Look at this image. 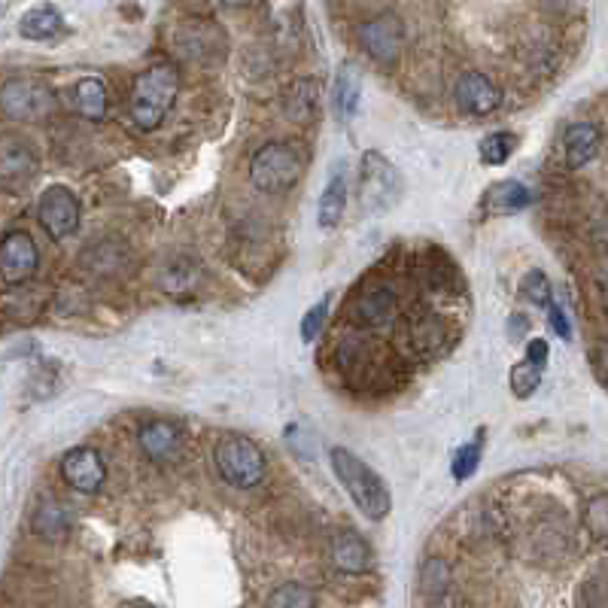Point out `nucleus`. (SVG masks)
<instances>
[{
  "label": "nucleus",
  "mask_w": 608,
  "mask_h": 608,
  "mask_svg": "<svg viewBox=\"0 0 608 608\" xmlns=\"http://www.w3.org/2000/svg\"><path fill=\"white\" fill-rule=\"evenodd\" d=\"M332 460V472L341 481V487L347 490V496L356 502V508L368 517V520H384L393 508V496L390 487L384 484L371 466H365L356 453H350L347 447H332L329 450Z\"/></svg>",
  "instance_id": "f257e3e1"
},
{
  "label": "nucleus",
  "mask_w": 608,
  "mask_h": 608,
  "mask_svg": "<svg viewBox=\"0 0 608 608\" xmlns=\"http://www.w3.org/2000/svg\"><path fill=\"white\" fill-rule=\"evenodd\" d=\"M180 76L171 64H156L143 70L131 89V119L137 128L152 131L159 128L177 98Z\"/></svg>",
  "instance_id": "f03ea898"
},
{
  "label": "nucleus",
  "mask_w": 608,
  "mask_h": 608,
  "mask_svg": "<svg viewBox=\"0 0 608 608\" xmlns=\"http://www.w3.org/2000/svg\"><path fill=\"white\" fill-rule=\"evenodd\" d=\"M213 463L219 478L238 490H253L268 475L265 453L244 435H222L213 447Z\"/></svg>",
  "instance_id": "7ed1b4c3"
},
{
  "label": "nucleus",
  "mask_w": 608,
  "mask_h": 608,
  "mask_svg": "<svg viewBox=\"0 0 608 608\" xmlns=\"http://www.w3.org/2000/svg\"><path fill=\"white\" fill-rule=\"evenodd\" d=\"M301 177V159L289 143H268L250 162V183L262 195H283Z\"/></svg>",
  "instance_id": "20e7f679"
},
{
  "label": "nucleus",
  "mask_w": 608,
  "mask_h": 608,
  "mask_svg": "<svg viewBox=\"0 0 608 608\" xmlns=\"http://www.w3.org/2000/svg\"><path fill=\"white\" fill-rule=\"evenodd\" d=\"M402 195V177L399 171L380 156V152H365L362 174H359V198L368 213H384L396 204Z\"/></svg>",
  "instance_id": "39448f33"
},
{
  "label": "nucleus",
  "mask_w": 608,
  "mask_h": 608,
  "mask_svg": "<svg viewBox=\"0 0 608 608\" xmlns=\"http://www.w3.org/2000/svg\"><path fill=\"white\" fill-rule=\"evenodd\" d=\"M37 219L52 241H64L76 232V225H80V201H76V195L67 186H49L40 195Z\"/></svg>",
  "instance_id": "423d86ee"
},
{
  "label": "nucleus",
  "mask_w": 608,
  "mask_h": 608,
  "mask_svg": "<svg viewBox=\"0 0 608 608\" xmlns=\"http://www.w3.org/2000/svg\"><path fill=\"white\" fill-rule=\"evenodd\" d=\"M0 104L16 122H37L52 110V92L37 80H7L0 89Z\"/></svg>",
  "instance_id": "0eeeda50"
},
{
  "label": "nucleus",
  "mask_w": 608,
  "mask_h": 608,
  "mask_svg": "<svg viewBox=\"0 0 608 608\" xmlns=\"http://www.w3.org/2000/svg\"><path fill=\"white\" fill-rule=\"evenodd\" d=\"M61 475L64 481L80 490V493H98L104 487L107 478V466H104V456L95 447H73L70 453H64L61 460Z\"/></svg>",
  "instance_id": "6e6552de"
},
{
  "label": "nucleus",
  "mask_w": 608,
  "mask_h": 608,
  "mask_svg": "<svg viewBox=\"0 0 608 608\" xmlns=\"http://www.w3.org/2000/svg\"><path fill=\"white\" fill-rule=\"evenodd\" d=\"M359 40H362L365 52L374 61L396 64V58L402 52V43H405V31H402V22L396 16H377V19L362 25Z\"/></svg>",
  "instance_id": "1a4fd4ad"
},
{
  "label": "nucleus",
  "mask_w": 608,
  "mask_h": 608,
  "mask_svg": "<svg viewBox=\"0 0 608 608\" xmlns=\"http://www.w3.org/2000/svg\"><path fill=\"white\" fill-rule=\"evenodd\" d=\"M37 174V156L31 143H25L22 137L7 134L4 143H0V180H4L7 189H19L28 186Z\"/></svg>",
  "instance_id": "9d476101"
},
{
  "label": "nucleus",
  "mask_w": 608,
  "mask_h": 608,
  "mask_svg": "<svg viewBox=\"0 0 608 608\" xmlns=\"http://www.w3.org/2000/svg\"><path fill=\"white\" fill-rule=\"evenodd\" d=\"M40 265V253L28 232H10L0 244V268L7 283H25Z\"/></svg>",
  "instance_id": "9b49d317"
},
{
  "label": "nucleus",
  "mask_w": 608,
  "mask_h": 608,
  "mask_svg": "<svg viewBox=\"0 0 608 608\" xmlns=\"http://www.w3.org/2000/svg\"><path fill=\"white\" fill-rule=\"evenodd\" d=\"M456 104L469 116H487L502 104V92L490 76L466 73L460 76V83H456Z\"/></svg>",
  "instance_id": "f8f14e48"
},
{
  "label": "nucleus",
  "mask_w": 608,
  "mask_h": 608,
  "mask_svg": "<svg viewBox=\"0 0 608 608\" xmlns=\"http://www.w3.org/2000/svg\"><path fill=\"white\" fill-rule=\"evenodd\" d=\"M143 453L149 456L152 463H171L180 456V447H183V438H180V429L174 423H165V420H152L140 429L137 435Z\"/></svg>",
  "instance_id": "ddd939ff"
},
{
  "label": "nucleus",
  "mask_w": 608,
  "mask_h": 608,
  "mask_svg": "<svg viewBox=\"0 0 608 608\" xmlns=\"http://www.w3.org/2000/svg\"><path fill=\"white\" fill-rule=\"evenodd\" d=\"M332 563L347 575H362L371 569V551L353 529H344L332 542Z\"/></svg>",
  "instance_id": "4468645a"
},
{
  "label": "nucleus",
  "mask_w": 608,
  "mask_h": 608,
  "mask_svg": "<svg viewBox=\"0 0 608 608\" xmlns=\"http://www.w3.org/2000/svg\"><path fill=\"white\" fill-rule=\"evenodd\" d=\"M599 149V131L590 122H575L563 134V152H566V165L572 171L584 168Z\"/></svg>",
  "instance_id": "2eb2a0df"
},
{
  "label": "nucleus",
  "mask_w": 608,
  "mask_h": 608,
  "mask_svg": "<svg viewBox=\"0 0 608 608\" xmlns=\"http://www.w3.org/2000/svg\"><path fill=\"white\" fill-rule=\"evenodd\" d=\"M529 204H532V192L517 180L493 183L484 192V210L493 213V216H508V213H517V210H523Z\"/></svg>",
  "instance_id": "dca6fc26"
},
{
  "label": "nucleus",
  "mask_w": 608,
  "mask_h": 608,
  "mask_svg": "<svg viewBox=\"0 0 608 608\" xmlns=\"http://www.w3.org/2000/svg\"><path fill=\"white\" fill-rule=\"evenodd\" d=\"M180 49L189 61H213L222 58V34L213 25H189L180 34Z\"/></svg>",
  "instance_id": "f3484780"
},
{
  "label": "nucleus",
  "mask_w": 608,
  "mask_h": 608,
  "mask_svg": "<svg viewBox=\"0 0 608 608\" xmlns=\"http://www.w3.org/2000/svg\"><path fill=\"white\" fill-rule=\"evenodd\" d=\"M353 311H356V320L362 326L380 329V326H387L396 314V295H393V289H374L356 301Z\"/></svg>",
  "instance_id": "a211bd4d"
},
{
  "label": "nucleus",
  "mask_w": 608,
  "mask_h": 608,
  "mask_svg": "<svg viewBox=\"0 0 608 608\" xmlns=\"http://www.w3.org/2000/svg\"><path fill=\"white\" fill-rule=\"evenodd\" d=\"M73 107L83 119L101 122L107 113V86L98 76H83V80L73 86Z\"/></svg>",
  "instance_id": "6ab92c4d"
},
{
  "label": "nucleus",
  "mask_w": 608,
  "mask_h": 608,
  "mask_svg": "<svg viewBox=\"0 0 608 608\" xmlns=\"http://www.w3.org/2000/svg\"><path fill=\"white\" fill-rule=\"evenodd\" d=\"M359 98H362L359 70L353 64H344L338 70V80H335V116L341 122H350L359 110Z\"/></svg>",
  "instance_id": "aec40b11"
},
{
  "label": "nucleus",
  "mask_w": 608,
  "mask_h": 608,
  "mask_svg": "<svg viewBox=\"0 0 608 608\" xmlns=\"http://www.w3.org/2000/svg\"><path fill=\"white\" fill-rule=\"evenodd\" d=\"M344 207H347V180L344 174H332V180L326 183L323 195H320V204H317V219L323 228H335L344 216Z\"/></svg>",
  "instance_id": "412c9836"
},
{
  "label": "nucleus",
  "mask_w": 608,
  "mask_h": 608,
  "mask_svg": "<svg viewBox=\"0 0 608 608\" xmlns=\"http://www.w3.org/2000/svg\"><path fill=\"white\" fill-rule=\"evenodd\" d=\"M61 13L55 10V7H34V10H28L25 16H22V22H19V31H22V37H28V40H52L58 31H61Z\"/></svg>",
  "instance_id": "4be33fe9"
},
{
  "label": "nucleus",
  "mask_w": 608,
  "mask_h": 608,
  "mask_svg": "<svg viewBox=\"0 0 608 608\" xmlns=\"http://www.w3.org/2000/svg\"><path fill=\"white\" fill-rule=\"evenodd\" d=\"M31 526H34V532L40 539L61 542V539H67V532H70V514L58 502H46V505L37 508Z\"/></svg>",
  "instance_id": "5701e85b"
},
{
  "label": "nucleus",
  "mask_w": 608,
  "mask_h": 608,
  "mask_svg": "<svg viewBox=\"0 0 608 608\" xmlns=\"http://www.w3.org/2000/svg\"><path fill=\"white\" fill-rule=\"evenodd\" d=\"M125 256H128L125 244H119V241H101V244L89 247V253L83 256V265L89 271H95V274H116V271H122Z\"/></svg>",
  "instance_id": "b1692460"
},
{
  "label": "nucleus",
  "mask_w": 608,
  "mask_h": 608,
  "mask_svg": "<svg viewBox=\"0 0 608 608\" xmlns=\"http://www.w3.org/2000/svg\"><path fill=\"white\" fill-rule=\"evenodd\" d=\"M317 101H320V86L311 80H301L286 95V116L295 122H308L317 113Z\"/></svg>",
  "instance_id": "393cba45"
},
{
  "label": "nucleus",
  "mask_w": 608,
  "mask_h": 608,
  "mask_svg": "<svg viewBox=\"0 0 608 608\" xmlns=\"http://www.w3.org/2000/svg\"><path fill=\"white\" fill-rule=\"evenodd\" d=\"M514 146H517V137L511 131H493L481 140V162L487 168H499L511 159Z\"/></svg>",
  "instance_id": "a878e982"
},
{
  "label": "nucleus",
  "mask_w": 608,
  "mask_h": 608,
  "mask_svg": "<svg viewBox=\"0 0 608 608\" xmlns=\"http://www.w3.org/2000/svg\"><path fill=\"white\" fill-rule=\"evenodd\" d=\"M484 438H487V432L478 429L475 438H472L460 453H456V460H453V478H456V481H469V478L478 472L481 456H484Z\"/></svg>",
  "instance_id": "bb28decb"
},
{
  "label": "nucleus",
  "mask_w": 608,
  "mask_h": 608,
  "mask_svg": "<svg viewBox=\"0 0 608 608\" xmlns=\"http://www.w3.org/2000/svg\"><path fill=\"white\" fill-rule=\"evenodd\" d=\"M542 384V368L539 365H532L529 359L511 365V374H508V387L517 399H529L532 393L539 390Z\"/></svg>",
  "instance_id": "cd10ccee"
},
{
  "label": "nucleus",
  "mask_w": 608,
  "mask_h": 608,
  "mask_svg": "<svg viewBox=\"0 0 608 608\" xmlns=\"http://www.w3.org/2000/svg\"><path fill=\"white\" fill-rule=\"evenodd\" d=\"M520 295L526 301H532L536 308H548L551 304V283L542 271H529L523 280H520Z\"/></svg>",
  "instance_id": "c85d7f7f"
},
{
  "label": "nucleus",
  "mask_w": 608,
  "mask_h": 608,
  "mask_svg": "<svg viewBox=\"0 0 608 608\" xmlns=\"http://www.w3.org/2000/svg\"><path fill=\"white\" fill-rule=\"evenodd\" d=\"M447 584H450L447 563L444 560H426L423 569H420V587L426 593H441V590H447Z\"/></svg>",
  "instance_id": "c756f323"
},
{
  "label": "nucleus",
  "mask_w": 608,
  "mask_h": 608,
  "mask_svg": "<svg viewBox=\"0 0 608 608\" xmlns=\"http://www.w3.org/2000/svg\"><path fill=\"white\" fill-rule=\"evenodd\" d=\"M326 317H329V295H326L320 304H314L308 314H304V320H301V341H304V344L317 341V335H320L323 326H326Z\"/></svg>",
  "instance_id": "7c9ffc66"
},
{
  "label": "nucleus",
  "mask_w": 608,
  "mask_h": 608,
  "mask_svg": "<svg viewBox=\"0 0 608 608\" xmlns=\"http://www.w3.org/2000/svg\"><path fill=\"white\" fill-rule=\"evenodd\" d=\"M587 526L596 539L608 542V496H593L587 502Z\"/></svg>",
  "instance_id": "2f4dec72"
},
{
  "label": "nucleus",
  "mask_w": 608,
  "mask_h": 608,
  "mask_svg": "<svg viewBox=\"0 0 608 608\" xmlns=\"http://www.w3.org/2000/svg\"><path fill=\"white\" fill-rule=\"evenodd\" d=\"M268 605H317V596H311L298 584H286L274 596H268Z\"/></svg>",
  "instance_id": "473e14b6"
},
{
  "label": "nucleus",
  "mask_w": 608,
  "mask_h": 608,
  "mask_svg": "<svg viewBox=\"0 0 608 608\" xmlns=\"http://www.w3.org/2000/svg\"><path fill=\"white\" fill-rule=\"evenodd\" d=\"M545 311H548V317H551V326H554V332H557V335H560L563 341H569V338H572V326H569V320H566L563 308H557V304L551 301Z\"/></svg>",
  "instance_id": "72a5a7b5"
},
{
  "label": "nucleus",
  "mask_w": 608,
  "mask_h": 608,
  "mask_svg": "<svg viewBox=\"0 0 608 608\" xmlns=\"http://www.w3.org/2000/svg\"><path fill=\"white\" fill-rule=\"evenodd\" d=\"M526 359H529L532 365L545 368V365H548V341H545V338H532V341L526 344Z\"/></svg>",
  "instance_id": "f704fd0d"
},
{
  "label": "nucleus",
  "mask_w": 608,
  "mask_h": 608,
  "mask_svg": "<svg viewBox=\"0 0 608 608\" xmlns=\"http://www.w3.org/2000/svg\"><path fill=\"white\" fill-rule=\"evenodd\" d=\"M526 326H529V320H526L523 314H514L511 323H508V335H511V338H520V335L526 332Z\"/></svg>",
  "instance_id": "c9c22d12"
},
{
  "label": "nucleus",
  "mask_w": 608,
  "mask_h": 608,
  "mask_svg": "<svg viewBox=\"0 0 608 608\" xmlns=\"http://www.w3.org/2000/svg\"><path fill=\"white\" fill-rule=\"evenodd\" d=\"M219 4H225V7H244V4H250V0H219Z\"/></svg>",
  "instance_id": "e433bc0d"
}]
</instances>
